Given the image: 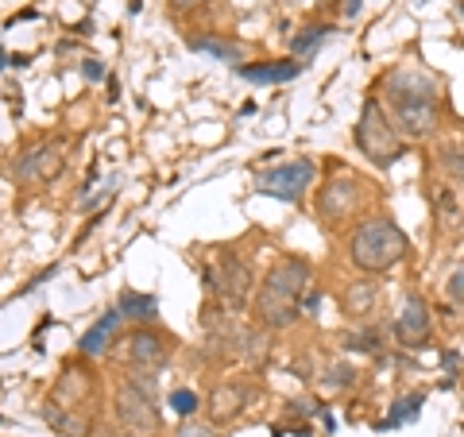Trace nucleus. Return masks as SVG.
<instances>
[{
  "label": "nucleus",
  "mask_w": 464,
  "mask_h": 437,
  "mask_svg": "<svg viewBox=\"0 0 464 437\" xmlns=\"http://www.w3.org/2000/svg\"><path fill=\"white\" fill-rule=\"evenodd\" d=\"M310 264L302 256H283L275 259V267L264 275L256 298H252V314L259 325L267 329H286L295 325V317L302 314V298L310 290Z\"/></svg>",
  "instance_id": "1"
},
{
  "label": "nucleus",
  "mask_w": 464,
  "mask_h": 437,
  "mask_svg": "<svg viewBox=\"0 0 464 437\" xmlns=\"http://www.w3.org/2000/svg\"><path fill=\"white\" fill-rule=\"evenodd\" d=\"M387 101L391 121L399 124L402 136L422 140L438 128V78H430L418 66H399L387 78Z\"/></svg>",
  "instance_id": "2"
},
{
  "label": "nucleus",
  "mask_w": 464,
  "mask_h": 437,
  "mask_svg": "<svg viewBox=\"0 0 464 437\" xmlns=\"http://www.w3.org/2000/svg\"><path fill=\"white\" fill-rule=\"evenodd\" d=\"M406 252H411V240H406V232L391 221V217H368V221L356 225V232L348 237V256L368 275L395 271L406 259Z\"/></svg>",
  "instance_id": "3"
},
{
  "label": "nucleus",
  "mask_w": 464,
  "mask_h": 437,
  "mask_svg": "<svg viewBox=\"0 0 464 437\" xmlns=\"http://www.w3.org/2000/svg\"><path fill=\"white\" fill-rule=\"evenodd\" d=\"M356 148L364 151V159H372L375 167H391L406 155V140L399 132V124L391 121V112L380 105V97L364 101V112L356 121Z\"/></svg>",
  "instance_id": "4"
},
{
  "label": "nucleus",
  "mask_w": 464,
  "mask_h": 437,
  "mask_svg": "<svg viewBox=\"0 0 464 437\" xmlns=\"http://www.w3.org/2000/svg\"><path fill=\"white\" fill-rule=\"evenodd\" d=\"M116 422L128 437H155L159 433V406H155V380L148 372L132 368V375L116 387Z\"/></svg>",
  "instance_id": "5"
},
{
  "label": "nucleus",
  "mask_w": 464,
  "mask_h": 437,
  "mask_svg": "<svg viewBox=\"0 0 464 437\" xmlns=\"http://www.w3.org/2000/svg\"><path fill=\"white\" fill-rule=\"evenodd\" d=\"M252 267L244 264L237 252H221L206 267V286L213 290V298L225 306V310H244L252 302Z\"/></svg>",
  "instance_id": "6"
},
{
  "label": "nucleus",
  "mask_w": 464,
  "mask_h": 437,
  "mask_svg": "<svg viewBox=\"0 0 464 437\" xmlns=\"http://www.w3.org/2000/svg\"><path fill=\"white\" fill-rule=\"evenodd\" d=\"M360 201H364V182L356 174H341L317 194V217H322V225H341L348 217H356Z\"/></svg>",
  "instance_id": "7"
},
{
  "label": "nucleus",
  "mask_w": 464,
  "mask_h": 437,
  "mask_svg": "<svg viewBox=\"0 0 464 437\" xmlns=\"http://www.w3.org/2000/svg\"><path fill=\"white\" fill-rule=\"evenodd\" d=\"M310 182H314V163L310 159H295V163H283V167H271L259 174L256 190L267 198H279V201H298Z\"/></svg>",
  "instance_id": "8"
},
{
  "label": "nucleus",
  "mask_w": 464,
  "mask_h": 437,
  "mask_svg": "<svg viewBox=\"0 0 464 437\" xmlns=\"http://www.w3.org/2000/svg\"><path fill=\"white\" fill-rule=\"evenodd\" d=\"M121 353H124V360L132 364V368L151 372V368H163V364L170 360L174 337H167V333H159V329H136V333H128V337L121 341Z\"/></svg>",
  "instance_id": "9"
},
{
  "label": "nucleus",
  "mask_w": 464,
  "mask_h": 437,
  "mask_svg": "<svg viewBox=\"0 0 464 437\" xmlns=\"http://www.w3.org/2000/svg\"><path fill=\"white\" fill-rule=\"evenodd\" d=\"M430 337H433V314H430V302L411 290V295L402 298L399 317H395V341H399L402 348H422V345H430Z\"/></svg>",
  "instance_id": "10"
},
{
  "label": "nucleus",
  "mask_w": 464,
  "mask_h": 437,
  "mask_svg": "<svg viewBox=\"0 0 464 437\" xmlns=\"http://www.w3.org/2000/svg\"><path fill=\"white\" fill-rule=\"evenodd\" d=\"M63 167H66L63 148H58V143H39V148L24 151L16 163H12V174L27 186H43V182H54L58 174H63Z\"/></svg>",
  "instance_id": "11"
},
{
  "label": "nucleus",
  "mask_w": 464,
  "mask_h": 437,
  "mask_svg": "<svg viewBox=\"0 0 464 437\" xmlns=\"http://www.w3.org/2000/svg\"><path fill=\"white\" fill-rule=\"evenodd\" d=\"M237 74L252 85H283L290 78L302 74V63L298 58H275V63H248V66H237Z\"/></svg>",
  "instance_id": "12"
},
{
  "label": "nucleus",
  "mask_w": 464,
  "mask_h": 437,
  "mask_svg": "<svg viewBox=\"0 0 464 437\" xmlns=\"http://www.w3.org/2000/svg\"><path fill=\"white\" fill-rule=\"evenodd\" d=\"M116 325H121V314L116 310H109L101 322L93 325V329H85V337L78 341V348H82V356H105L109 353V341H112V333H116Z\"/></svg>",
  "instance_id": "13"
},
{
  "label": "nucleus",
  "mask_w": 464,
  "mask_h": 437,
  "mask_svg": "<svg viewBox=\"0 0 464 437\" xmlns=\"http://www.w3.org/2000/svg\"><path fill=\"white\" fill-rule=\"evenodd\" d=\"M43 418H47L51 426L58 433H66V437H90V422H85L78 411L63 406V403H47V406H43Z\"/></svg>",
  "instance_id": "14"
},
{
  "label": "nucleus",
  "mask_w": 464,
  "mask_h": 437,
  "mask_svg": "<svg viewBox=\"0 0 464 437\" xmlns=\"http://www.w3.org/2000/svg\"><path fill=\"white\" fill-rule=\"evenodd\" d=\"M244 399H248V391H244V387L221 384L213 391V399H209V411H213L217 422H228V418H237L244 411Z\"/></svg>",
  "instance_id": "15"
},
{
  "label": "nucleus",
  "mask_w": 464,
  "mask_h": 437,
  "mask_svg": "<svg viewBox=\"0 0 464 437\" xmlns=\"http://www.w3.org/2000/svg\"><path fill=\"white\" fill-rule=\"evenodd\" d=\"M341 310L348 314V317H368L372 310H375V283H368V279H360V283H353L341 295Z\"/></svg>",
  "instance_id": "16"
},
{
  "label": "nucleus",
  "mask_w": 464,
  "mask_h": 437,
  "mask_svg": "<svg viewBox=\"0 0 464 437\" xmlns=\"http://www.w3.org/2000/svg\"><path fill=\"white\" fill-rule=\"evenodd\" d=\"M116 314L121 317H136V322H155L159 306L151 295H136V290H124L121 298H116Z\"/></svg>",
  "instance_id": "17"
},
{
  "label": "nucleus",
  "mask_w": 464,
  "mask_h": 437,
  "mask_svg": "<svg viewBox=\"0 0 464 437\" xmlns=\"http://www.w3.org/2000/svg\"><path fill=\"white\" fill-rule=\"evenodd\" d=\"M190 47L201 51V54H213V58H221V63H240V47L232 39H217V35H198L190 39Z\"/></svg>",
  "instance_id": "18"
},
{
  "label": "nucleus",
  "mask_w": 464,
  "mask_h": 437,
  "mask_svg": "<svg viewBox=\"0 0 464 437\" xmlns=\"http://www.w3.org/2000/svg\"><path fill=\"white\" fill-rule=\"evenodd\" d=\"M325 35H333V27H325V24H314V27H306V32H302V35L290 39V58H306V54H314V51L325 43Z\"/></svg>",
  "instance_id": "19"
},
{
  "label": "nucleus",
  "mask_w": 464,
  "mask_h": 437,
  "mask_svg": "<svg viewBox=\"0 0 464 437\" xmlns=\"http://www.w3.org/2000/svg\"><path fill=\"white\" fill-rule=\"evenodd\" d=\"M422 403H426V395H422V391H414V395H402V399L395 403V411L387 414L383 430H387V426H402V422H414L418 414H422Z\"/></svg>",
  "instance_id": "20"
},
{
  "label": "nucleus",
  "mask_w": 464,
  "mask_h": 437,
  "mask_svg": "<svg viewBox=\"0 0 464 437\" xmlns=\"http://www.w3.org/2000/svg\"><path fill=\"white\" fill-rule=\"evenodd\" d=\"M430 201H433V213H438L441 225H453L457 221V198L449 186H430Z\"/></svg>",
  "instance_id": "21"
},
{
  "label": "nucleus",
  "mask_w": 464,
  "mask_h": 437,
  "mask_svg": "<svg viewBox=\"0 0 464 437\" xmlns=\"http://www.w3.org/2000/svg\"><path fill=\"white\" fill-rule=\"evenodd\" d=\"M380 345H383V333L380 329H356V333H348V348H353V353H380Z\"/></svg>",
  "instance_id": "22"
},
{
  "label": "nucleus",
  "mask_w": 464,
  "mask_h": 437,
  "mask_svg": "<svg viewBox=\"0 0 464 437\" xmlns=\"http://www.w3.org/2000/svg\"><path fill=\"white\" fill-rule=\"evenodd\" d=\"M170 406L179 411L182 418H190L194 411H198V395L194 391H170Z\"/></svg>",
  "instance_id": "23"
},
{
  "label": "nucleus",
  "mask_w": 464,
  "mask_h": 437,
  "mask_svg": "<svg viewBox=\"0 0 464 437\" xmlns=\"http://www.w3.org/2000/svg\"><path fill=\"white\" fill-rule=\"evenodd\" d=\"M174 437H221V433H217V430L209 426V422H182L179 433H174Z\"/></svg>",
  "instance_id": "24"
},
{
  "label": "nucleus",
  "mask_w": 464,
  "mask_h": 437,
  "mask_svg": "<svg viewBox=\"0 0 464 437\" xmlns=\"http://www.w3.org/2000/svg\"><path fill=\"white\" fill-rule=\"evenodd\" d=\"M445 167H449V170H453V174H457V179L464 182V151H457V155H449V159H445Z\"/></svg>",
  "instance_id": "25"
},
{
  "label": "nucleus",
  "mask_w": 464,
  "mask_h": 437,
  "mask_svg": "<svg viewBox=\"0 0 464 437\" xmlns=\"http://www.w3.org/2000/svg\"><path fill=\"white\" fill-rule=\"evenodd\" d=\"M82 70H85V78H90V82H97L101 74H105V70H101V63H93V58H90V63H85Z\"/></svg>",
  "instance_id": "26"
},
{
  "label": "nucleus",
  "mask_w": 464,
  "mask_h": 437,
  "mask_svg": "<svg viewBox=\"0 0 464 437\" xmlns=\"http://www.w3.org/2000/svg\"><path fill=\"white\" fill-rule=\"evenodd\" d=\"M360 8H364V0H344V12H348V16H356Z\"/></svg>",
  "instance_id": "27"
},
{
  "label": "nucleus",
  "mask_w": 464,
  "mask_h": 437,
  "mask_svg": "<svg viewBox=\"0 0 464 437\" xmlns=\"http://www.w3.org/2000/svg\"><path fill=\"white\" fill-rule=\"evenodd\" d=\"M194 5H201V0H174V8H194Z\"/></svg>",
  "instance_id": "28"
}]
</instances>
